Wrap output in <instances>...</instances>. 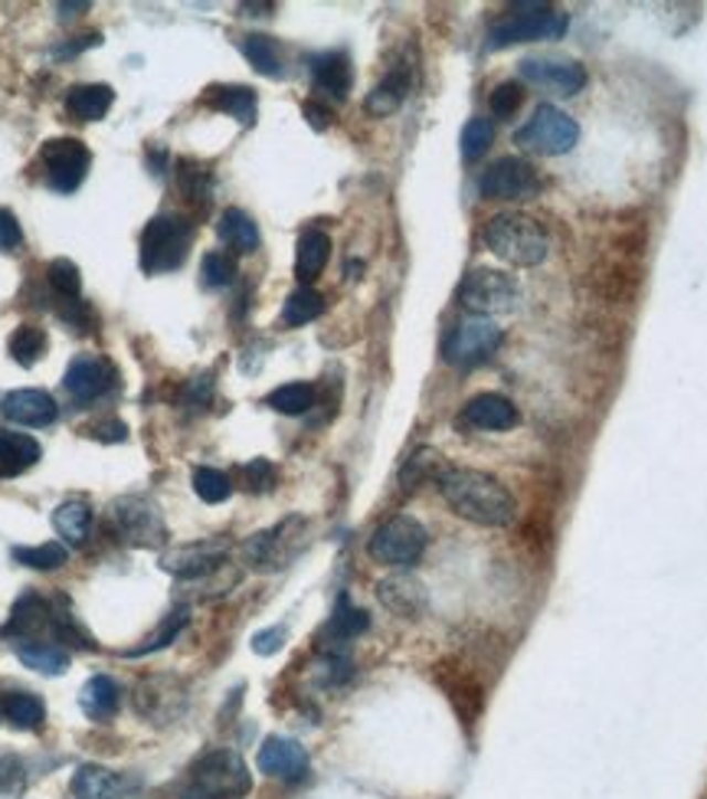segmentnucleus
I'll use <instances>...</instances> for the list:
<instances>
[{
    "instance_id": "obj_41",
    "label": "nucleus",
    "mask_w": 707,
    "mask_h": 799,
    "mask_svg": "<svg viewBox=\"0 0 707 799\" xmlns=\"http://www.w3.org/2000/svg\"><path fill=\"white\" fill-rule=\"evenodd\" d=\"M7 348H10V357H13L20 367H33L40 357L46 355V332L36 328V325H20V328L10 335Z\"/></svg>"
},
{
    "instance_id": "obj_49",
    "label": "nucleus",
    "mask_w": 707,
    "mask_h": 799,
    "mask_svg": "<svg viewBox=\"0 0 707 799\" xmlns=\"http://www.w3.org/2000/svg\"><path fill=\"white\" fill-rule=\"evenodd\" d=\"M23 790V767L17 757H0V797H17Z\"/></svg>"
},
{
    "instance_id": "obj_38",
    "label": "nucleus",
    "mask_w": 707,
    "mask_h": 799,
    "mask_svg": "<svg viewBox=\"0 0 707 799\" xmlns=\"http://www.w3.org/2000/svg\"><path fill=\"white\" fill-rule=\"evenodd\" d=\"M367 629H370V617H367L363 610H357L348 597H341L338 607H335V613H331V620L325 625V639L345 642V639H354V635H360V632H367Z\"/></svg>"
},
{
    "instance_id": "obj_16",
    "label": "nucleus",
    "mask_w": 707,
    "mask_h": 799,
    "mask_svg": "<svg viewBox=\"0 0 707 799\" xmlns=\"http://www.w3.org/2000/svg\"><path fill=\"white\" fill-rule=\"evenodd\" d=\"M118 380V370L105 360V357L95 355H80L70 367H66V377H63V387L66 393L76 400V403H92L98 397H105Z\"/></svg>"
},
{
    "instance_id": "obj_36",
    "label": "nucleus",
    "mask_w": 707,
    "mask_h": 799,
    "mask_svg": "<svg viewBox=\"0 0 707 799\" xmlns=\"http://www.w3.org/2000/svg\"><path fill=\"white\" fill-rule=\"evenodd\" d=\"M265 403L275 410V413H285V417H302V413H308L312 407H315V387L312 383H282V387H275L268 397H265Z\"/></svg>"
},
{
    "instance_id": "obj_33",
    "label": "nucleus",
    "mask_w": 707,
    "mask_h": 799,
    "mask_svg": "<svg viewBox=\"0 0 707 799\" xmlns=\"http://www.w3.org/2000/svg\"><path fill=\"white\" fill-rule=\"evenodd\" d=\"M177 190L183 193L187 203H197V207H207L210 203V193H213V175L207 165L193 161V158H180L177 161Z\"/></svg>"
},
{
    "instance_id": "obj_42",
    "label": "nucleus",
    "mask_w": 707,
    "mask_h": 799,
    "mask_svg": "<svg viewBox=\"0 0 707 799\" xmlns=\"http://www.w3.org/2000/svg\"><path fill=\"white\" fill-rule=\"evenodd\" d=\"M193 492H197V498L207 502V505H223V502L233 495V482H230L226 472L210 469V465H200V469H193Z\"/></svg>"
},
{
    "instance_id": "obj_35",
    "label": "nucleus",
    "mask_w": 707,
    "mask_h": 799,
    "mask_svg": "<svg viewBox=\"0 0 707 799\" xmlns=\"http://www.w3.org/2000/svg\"><path fill=\"white\" fill-rule=\"evenodd\" d=\"M240 46H243V56L253 63L256 73H263L268 80H278V76H282V50H278V43H275L272 36L250 33V36H243Z\"/></svg>"
},
{
    "instance_id": "obj_17",
    "label": "nucleus",
    "mask_w": 707,
    "mask_h": 799,
    "mask_svg": "<svg viewBox=\"0 0 707 799\" xmlns=\"http://www.w3.org/2000/svg\"><path fill=\"white\" fill-rule=\"evenodd\" d=\"M518 423H521V413L505 393H478L458 413V427L485 430V433H505V430H515Z\"/></svg>"
},
{
    "instance_id": "obj_7",
    "label": "nucleus",
    "mask_w": 707,
    "mask_h": 799,
    "mask_svg": "<svg viewBox=\"0 0 707 799\" xmlns=\"http://www.w3.org/2000/svg\"><path fill=\"white\" fill-rule=\"evenodd\" d=\"M515 141L534 155H547V158L570 155L580 145V125L557 105H537L528 125L515 135Z\"/></svg>"
},
{
    "instance_id": "obj_20",
    "label": "nucleus",
    "mask_w": 707,
    "mask_h": 799,
    "mask_svg": "<svg viewBox=\"0 0 707 799\" xmlns=\"http://www.w3.org/2000/svg\"><path fill=\"white\" fill-rule=\"evenodd\" d=\"M377 600H380L390 613H397V617H403V620L423 617V610H426V603H430L426 587H423L416 577H410V574L383 577V580L377 584Z\"/></svg>"
},
{
    "instance_id": "obj_31",
    "label": "nucleus",
    "mask_w": 707,
    "mask_h": 799,
    "mask_svg": "<svg viewBox=\"0 0 707 799\" xmlns=\"http://www.w3.org/2000/svg\"><path fill=\"white\" fill-rule=\"evenodd\" d=\"M203 102L210 108H217V112L233 115L243 125L256 122V92L250 90V86H213V90H207Z\"/></svg>"
},
{
    "instance_id": "obj_47",
    "label": "nucleus",
    "mask_w": 707,
    "mask_h": 799,
    "mask_svg": "<svg viewBox=\"0 0 707 799\" xmlns=\"http://www.w3.org/2000/svg\"><path fill=\"white\" fill-rule=\"evenodd\" d=\"M521 102H525V92H521L518 83H502L498 90L492 92V98H488L492 115L502 118V122H508V118L521 108Z\"/></svg>"
},
{
    "instance_id": "obj_12",
    "label": "nucleus",
    "mask_w": 707,
    "mask_h": 799,
    "mask_svg": "<svg viewBox=\"0 0 707 799\" xmlns=\"http://www.w3.org/2000/svg\"><path fill=\"white\" fill-rule=\"evenodd\" d=\"M43 158V178L56 193H73L88 175L92 155L83 141L76 138H53L40 151Z\"/></svg>"
},
{
    "instance_id": "obj_39",
    "label": "nucleus",
    "mask_w": 707,
    "mask_h": 799,
    "mask_svg": "<svg viewBox=\"0 0 707 799\" xmlns=\"http://www.w3.org/2000/svg\"><path fill=\"white\" fill-rule=\"evenodd\" d=\"M13 560L30 567V570L50 574V570H60L70 560V550L60 540H46V544H36V547H13Z\"/></svg>"
},
{
    "instance_id": "obj_2",
    "label": "nucleus",
    "mask_w": 707,
    "mask_h": 799,
    "mask_svg": "<svg viewBox=\"0 0 707 799\" xmlns=\"http://www.w3.org/2000/svg\"><path fill=\"white\" fill-rule=\"evenodd\" d=\"M250 790L253 774L246 760L236 750H210L190 767L180 787V799H240Z\"/></svg>"
},
{
    "instance_id": "obj_37",
    "label": "nucleus",
    "mask_w": 707,
    "mask_h": 799,
    "mask_svg": "<svg viewBox=\"0 0 707 799\" xmlns=\"http://www.w3.org/2000/svg\"><path fill=\"white\" fill-rule=\"evenodd\" d=\"M3 717L17 727V730H36L46 717V708L36 695L30 692H13L3 698Z\"/></svg>"
},
{
    "instance_id": "obj_8",
    "label": "nucleus",
    "mask_w": 707,
    "mask_h": 799,
    "mask_svg": "<svg viewBox=\"0 0 707 799\" xmlns=\"http://www.w3.org/2000/svg\"><path fill=\"white\" fill-rule=\"evenodd\" d=\"M458 302L488 318V315H508L521 305V285L498 269H475L465 275L462 288H458Z\"/></svg>"
},
{
    "instance_id": "obj_14",
    "label": "nucleus",
    "mask_w": 707,
    "mask_h": 799,
    "mask_svg": "<svg viewBox=\"0 0 707 799\" xmlns=\"http://www.w3.org/2000/svg\"><path fill=\"white\" fill-rule=\"evenodd\" d=\"M230 550H233V544L226 537H207V540L180 544L175 550H168L161 557V567L168 574H175L177 580H197V577H207L217 567H223Z\"/></svg>"
},
{
    "instance_id": "obj_9",
    "label": "nucleus",
    "mask_w": 707,
    "mask_h": 799,
    "mask_svg": "<svg viewBox=\"0 0 707 799\" xmlns=\"http://www.w3.org/2000/svg\"><path fill=\"white\" fill-rule=\"evenodd\" d=\"M108 525L125 544L135 547H161L168 544V528L155 502L148 498H118L108 508Z\"/></svg>"
},
{
    "instance_id": "obj_53",
    "label": "nucleus",
    "mask_w": 707,
    "mask_h": 799,
    "mask_svg": "<svg viewBox=\"0 0 707 799\" xmlns=\"http://www.w3.org/2000/svg\"><path fill=\"white\" fill-rule=\"evenodd\" d=\"M305 118H308V125H312V128L325 132V128H328V122H331V112H328L325 105H318V102H305Z\"/></svg>"
},
{
    "instance_id": "obj_25",
    "label": "nucleus",
    "mask_w": 707,
    "mask_h": 799,
    "mask_svg": "<svg viewBox=\"0 0 707 799\" xmlns=\"http://www.w3.org/2000/svg\"><path fill=\"white\" fill-rule=\"evenodd\" d=\"M13 652H17V659L27 665V669H33V672H40V675H63L66 669H70V652L66 649H60L56 642H43V639H20V642H13Z\"/></svg>"
},
{
    "instance_id": "obj_46",
    "label": "nucleus",
    "mask_w": 707,
    "mask_h": 799,
    "mask_svg": "<svg viewBox=\"0 0 707 799\" xmlns=\"http://www.w3.org/2000/svg\"><path fill=\"white\" fill-rule=\"evenodd\" d=\"M200 278L207 288H226L236 278V263L226 253H207L200 263Z\"/></svg>"
},
{
    "instance_id": "obj_11",
    "label": "nucleus",
    "mask_w": 707,
    "mask_h": 799,
    "mask_svg": "<svg viewBox=\"0 0 707 799\" xmlns=\"http://www.w3.org/2000/svg\"><path fill=\"white\" fill-rule=\"evenodd\" d=\"M544 180L534 171V165L525 158H502L488 165L478 178V193L485 200H534L540 193Z\"/></svg>"
},
{
    "instance_id": "obj_15",
    "label": "nucleus",
    "mask_w": 707,
    "mask_h": 799,
    "mask_svg": "<svg viewBox=\"0 0 707 799\" xmlns=\"http://www.w3.org/2000/svg\"><path fill=\"white\" fill-rule=\"evenodd\" d=\"M521 76L530 86L553 92V95H577L587 86L583 63H577L570 56H528L521 63Z\"/></svg>"
},
{
    "instance_id": "obj_6",
    "label": "nucleus",
    "mask_w": 707,
    "mask_h": 799,
    "mask_svg": "<svg viewBox=\"0 0 707 799\" xmlns=\"http://www.w3.org/2000/svg\"><path fill=\"white\" fill-rule=\"evenodd\" d=\"M426 544H430V534L413 515H390L377 532L370 534L367 550L377 564L407 570L423 557Z\"/></svg>"
},
{
    "instance_id": "obj_4",
    "label": "nucleus",
    "mask_w": 707,
    "mask_h": 799,
    "mask_svg": "<svg viewBox=\"0 0 707 799\" xmlns=\"http://www.w3.org/2000/svg\"><path fill=\"white\" fill-rule=\"evenodd\" d=\"M570 27V17L547 3H515L505 17H498L488 30V50H505L515 43L534 40H560Z\"/></svg>"
},
{
    "instance_id": "obj_1",
    "label": "nucleus",
    "mask_w": 707,
    "mask_h": 799,
    "mask_svg": "<svg viewBox=\"0 0 707 799\" xmlns=\"http://www.w3.org/2000/svg\"><path fill=\"white\" fill-rule=\"evenodd\" d=\"M440 492L449 508L482 528H508L518 518V502L495 475L482 469H442Z\"/></svg>"
},
{
    "instance_id": "obj_50",
    "label": "nucleus",
    "mask_w": 707,
    "mask_h": 799,
    "mask_svg": "<svg viewBox=\"0 0 707 799\" xmlns=\"http://www.w3.org/2000/svg\"><path fill=\"white\" fill-rule=\"evenodd\" d=\"M23 243V230H20V220L0 207V253H17Z\"/></svg>"
},
{
    "instance_id": "obj_22",
    "label": "nucleus",
    "mask_w": 707,
    "mask_h": 799,
    "mask_svg": "<svg viewBox=\"0 0 707 799\" xmlns=\"http://www.w3.org/2000/svg\"><path fill=\"white\" fill-rule=\"evenodd\" d=\"M131 790H138V780H128V777H122L108 767H95V764L80 767L73 777V797L76 799H122Z\"/></svg>"
},
{
    "instance_id": "obj_51",
    "label": "nucleus",
    "mask_w": 707,
    "mask_h": 799,
    "mask_svg": "<svg viewBox=\"0 0 707 799\" xmlns=\"http://www.w3.org/2000/svg\"><path fill=\"white\" fill-rule=\"evenodd\" d=\"M285 645V625H272L253 635V652L256 655H275Z\"/></svg>"
},
{
    "instance_id": "obj_18",
    "label": "nucleus",
    "mask_w": 707,
    "mask_h": 799,
    "mask_svg": "<svg viewBox=\"0 0 707 799\" xmlns=\"http://www.w3.org/2000/svg\"><path fill=\"white\" fill-rule=\"evenodd\" d=\"M260 770L272 780H285V784H295V780H305L308 777V750L292 740V737H265V744L260 747V757H256Z\"/></svg>"
},
{
    "instance_id": "obj_27",
    "label": "nucleus",
    "mask_w": 707,
    "mask_h": 799,
    "mask_svg": "<svg viewBox=\"0 0 707 799\" xmlns=\"http://www.w3.org/2000/svg\"><path fill=\"white\" fill-rule=\"evenodd\" d=\"M407 95H410V70L407 66H397V70H390L373 92L367 95V102H363V108L370 112V115H377V118H387V115H393L403 102H407Z\"/></svg>"
},
{
    "instance_id": "obj_40",
    "label": "nucleus",
    "mask_w": 707,
    "mask_h": 799,
    "mask_svg": "<svg viewBox=\"0 0 707 799\" xmlns=\"http://www.w3.org/2000/svg\"><path fill=\"white\" fill-rule=\"evenodd\" d=\"M440 452L436 449H416L410 459H407V465L400 469V485H403V492H413V488H420L426 479H440L442 465H440Z\"/></svg>"
},
{
    "instance_id": "obj_43",
    "label": "nucleus",
    "mask_w": 707,
    "mask_h": 799,
    "mask_svg": "<svg viewBox=\"0 0 707 799\" xmlns=\"http://www.w3.org/2000/svg\"><path fill=\"white\" fill-rule=\"evenodd\" d=\"M495 145V122L492 118H472L462 128V158L468 165H475L478 158L488 155V148Z\"/></svg>"
},
{
    "instance_id": "obj_5",
    "label": "nucleus",
    "mask_w": 707,
    "mask_h": 799,
    "mask_svg": "<svg viewBox=\"0 0 707 799\" xmlns=\"http://www.w3.org/2000/svg\"><path fill=\"white\" fill-rule=\"evenodd\" d=\"M193 243V223L180 213L155 217L141 233V269L148 275L175 272L183 266Z\"/></svg>"
},
{
    "instance_id": "obj_26",
    "label": "nucleus",
    "mask_w": 707,
    "mask_h": 799,
    "mask_svg": "<svg viewBox=\"0 0 707 799\" xmlns=\"http://www.w3.org/2000/svg\"><path fill=\"white\" fill-rule=\"evenodd\" d=\"M40 455H43V449L33 437L0 430V479L23 475L27 469H33L40 462Z\"/></svg>"
},
{
    "instance_id": "obj_21",
    "label": "nucleus",
    "mask_w": 707,
    "mask_h": 799,
    "mask_svg": "<svg viewBox=\"0 0 707 799\" xmlns=\"http://www.w3.org/2000/svg\"><path fill=\"white\" fill-rule=\"evenodd\" d=\"M312 83H315V90L321 92V95H328L335 102H345L354 86V70L348 53L328 50V53L312 56Z\"/></svg>"
},
{
    "instance_id": "obj_13",
    "label": "nucleus",
    "mask_w": 707,
    "mask_h": 799,
    "mask_svg": "<svg viewBox=\"0 0 707 799\" xmlns=\"http://www.w3.org/2000/svg\"><path fill=\"white\" fill-rule=\"evenodd\" d=\"M302 547H305V522L302 518H288V522L275 525L272 532L256 534L246 544V560L253 567H260V570H278L292 557H298Z\"/></svg>"
},
{
    "instance_id": "obj_23",
    "label": "nucleus",
    "mask_w": 707,
    "mask_h": 799,
    "mask_svg": "<svg viewBox=\"0 0 707 799\" xmlns=\"http://www.w3.org/2000/svg\"><path fill=\"white\" fill-rule=\"evenodd\" d=\"M40 629H50V632H53V607H50L43 597L27 593V597L13 607V613H10L7 625L0 629V635H13V642H20V639H33Z\"/></svg>"
},
{
    "instance_id": "obj_52",
    "label": "nucleus",
    "mask_w": 707,
    "mask_h": 799,
    "mask_svg": "<svg viewBox=\"0 0 707 799\" xmlns=\"http://www.w3.org/2000/svg\"><path fill=\"white\" fill-rule=\"evenodd\" d=\"M92 440L98 443H125L128 440V427L122 420H105V423H95L92 430Z\"/></svg>"
},
{
    "instance_id": "obj_44",
    "label": "nucleus",
    "mask_w": 707,
    "mask_h": 799,
    "mask_svg": "<svg viewBox=\"0 0 707 799\" xmlns=\"http://www.w3.org/2000/svg\"><path fill=\"white\" fill-rule=\"evenodd\" d=\"M190 620V613H187V607H180L175 610L168 620L161 622V629L155 632V635H148L141 645H135V649H128V659H138V655H148V652H158V649H168L171 642H175L177 635L183 632V625Z\"/></svg>"
},
{
    "instance_id": "obj_54",
    "label": "nucleus",
    "mask_w": 707,
    "mask_h": 799,
    "mask_svg": "<svg viewBox=\"0 0 707 799\" xmlns=\"http://www.w3.org/2000/svg\"><path fill=\"white\" fill-rule=\"evenodd\" d=\"M102 43V33H86V36H76V43H66V46H56V56H76L88 46Z\"/></svg>"
},
{
    "instance_id": "obj_28",
    "label": "nucleus",
    "mask_w": 707,
    "mask_h": 799,
    "mask_svg": "<svg viewBox=\"0 0 707 799\" xmlns=\"http://www.w3.org/2000/svg\"><path fill=\"white\" fill-rule=\"evenodd\" d=\"M217 236H220L230 250H236V253H243V256H250V253L260 250V227H256V220H253L250 213L236 210V207H230V210L220 213Z\"/></svg>"
},
{
    "instance_id": "obj_55",
    "label": "nucleus",
    "mask_w": 707,
    "mask_h": 799,
    "mask_svg": "<svg viewBox=\"0 0 707 799\" xmlns=\"http://www.w3.org/2000/svg\"><path fill=\"white\" fill-rule=\"evenodd\" d=\"M60 10H63V17H80L83 10H88L86 0H80V3H60Z\"/></svg>"
},
{
    "instance_id": "obj_29",
    "label": "nucleus",
    "mask_w": 707,
    "mask_h": 799,
    "mask_svg": "<svg viewBox=\"0 0 707 799\" xmlns=\"http://www.w3.org/2000/svg\"><path fill=\"white\" fill-rule=\"evenodd\" d=\"M80 708L92 721H108L122 708V688L108 675H92L80 692Z\"/></svg>"
},
{
    "instance_id": "obj_45",
    "label": "nucleus",
    "mask_w": 707,
    "mask_h": 799,
    "mask_svg": "<svg viewBox=\"0 0 707 799\" xmlns=\"http://www.w3.org/2000/svg\"><path fill=\"white\" fill-rule=\"evenodd\" d=\"M46 282L63 298H80V292H83V275L73 260H53L46 269Z\"/></svg>"
},
{
    "instance_id": "obj_34",
    "label": "nucleus",
    "mask_w": 707,
    "mask_h": 799,
    "mask_svg": "<svg viewBox=\"0 0 707 799\" xmlns=\"http://www.w3.org/2000/svg\"><path fill=\"white\" fill-rule=\"evenodd\" d=\"M321 312H325V295L315 292L312 285H302V288H295V292L285 298V305H282V325L302 328V325L315 322Z\"/></svg>"
},
{
    "instance_id": "obj_32",
    "label": "nucleus",
    "mask_w": 707,
    "mask_h": 799,
    "mask_svg": "<svg viewBox=\"0 0 707 799\" xmlns=\"http://www.w3.org/2000/svg\"><path fill=\"white\" fill-rule=\"evenodd\" d=\"M53 528L66 544L83 547L88 540V534H92V508H88L86 502H80V498L76 502H63L53 512Z\"/></svg>"
},
{
    "instance_id": "obj_3",
    "label": "nucleus",
    "mask_w": 707,
    "mask_h": 799,
    "mask_svg": "<svg viewBox=\"0 0 707 799\" xmlns=\"http://www.w3.org/2000/svg\"><path fill=\"white\" fill-rule=\"evenodd\" d=\"M485 246L511 266H540L550 253L544 227L528 213H498L485 223Z\"/></svg>"
},
{
    "instance_id": "obj_10",
    "label": "nucleus",
    "mask_w": 707,
    "mask_h": 799,
    "mask_svg": "<svg viewBox=\"0 0 707 799\" xmlns=\"http://www.w3.org/2000/svg\"><path fill=\"white\" fill-rule=\"evenodd\" d=\"M498 345H502V328L492 318L468 315L449 332L442 355L452 367H478L498 351Z\"/></svg>"
},
{
    "instance_id": "obj_48",
    "label": "nucleus",
    "mask_w": 707,
    "mask_h": 799,
    "mask_svg": "<svg viewBox=\"0 0 707 799\" xmlns=\"http://www.w3.org/2000/svg\"><path fill=\"white\" fill-rule=\"evenodd\" d=\"M275 479H278V472H275V465H272L268 459H253V462L243 465V482H246L250 492H268V488H275Z\"/></svg>"
},
{
    "instance_id": "obj_24",
    "label": "nucleus",
    "mask_w": 707,
    "mask_h": 799,
    "mask_svg": "<svg viewBox=\"0 0 707 799\" xmlns=\"http://www.w3.org/2000/svg\"><path fill=\"white\" fill-rule=\"evenodd\" d=\"M328 260H331V240H328V233L325 230H305L302 236H298V246H295V275H298V282L302 285H308V282H315L325 266H328Z\"/></svg>"
},
{
    "instance_id": "obj_19",
    "label": "nucleus",
    "mask_w": 707,
    "mask_h": 799,
    "mask_svg": "<svg viewBox=\"0 0 707 799\" xmlns=\"http://www.w3.org/2000/svg\"><path fill=\"white\" fill-rule=\"evenodd\" d=\"M0 413H3L10 423H17V427L43 430V427H53V423H56L60 407H56V400H53L46 390L23 387V390H10V393L0 400Z\"/></svg>"
},
{
    "instance_id": "obj_30",
    "label": "nucleus",
    "mask_w": 707,
    "mask_h": 799,
    "mask_svg": "<svg viewBox=\"0 0 707 799\" xmlns=\"http://www.w3.org/2000/svg\"><path fill=\"white\" fill-rule=\"evenodd\" d=\"M115 102V92L105 83H88V86H73L66 95V112L76 118V122H98L108 115Z\"/></svg>"
}]
</instances>
